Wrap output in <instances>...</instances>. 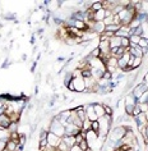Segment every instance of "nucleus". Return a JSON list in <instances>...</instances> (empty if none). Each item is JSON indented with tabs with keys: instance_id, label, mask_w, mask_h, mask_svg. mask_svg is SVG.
Returning a JSON list of instances; mask_svg holds the SVG:
<instances>
[{
	"instance_id": "2eb2a0df",
	"label": "nucleus",
	"mask_w": 148,
	"mask_h": 151,
	"mask_svg": "<svg viewBox=\"0 0 148 151\" xmlns=\"http://www.w3.org/2000/svg\"><path fill=\"white\" fill-rule=\"evenodd\" d=\"M6 145H8V141H6V138H1V139H0V151L5 150L6 149Z\"/></svg>"
},
{
	"instance_id": "9d476101",
	"label": "nucleus",
	"mask_w": 148,
	"mask_h": 151,
	"mask_svg": "<svg viewBox=\"0 0 148 151\" xmlns=\"http://www.w3.org/2000/svg\"><path fill=\"white\" fill-rule=\"evenodd\" d=\"M134 109H135V105H133V104H125V111H127V114L133 115V111H134Z\"/></svg>"
},
{
	"instance_id": "6e6552de",
	"label": "nucleus",
	"mask_w": 148,
	"mask_h": 151,
	"mask_svg": "<svg viewBox=\"0 0 148 151\" xmlns=\"http://www.w3.org/2000/svg\"><path fill=\"white\" fill-rule=\"evenodd\" d=\"M61 139H63V141L65 142L69 147H73L74 145H77V143H75V137H74V136H64Z\"/></svg>"
},
{
	"instance_id": "4468645a",
	"label": "nucleus",
	"mask_w": 148,
	"mask_h": 151,
	"mask_svg": "<svg viewBox=\"0 0 148 151\" xmlns=\"http://www.w3.org/2000/svg\"><path fill=\"white\" fill-rule=\"evenodd\" d=\"M138 46H139L140 49H146V47H148V39H143V37H140V41H139Z\"/></svg>"
},
{
	"instance_id": "f8f14e48",
	"label": "nucleus",
	"mask_w": 148,
	"mask_h": 151,
	"mask_svg": "<svg viewBox=\"0 0 148 151\" xmlns=\"http://www.w3.org/2000/svg\"><path fill=\"white\" fill-rule=\"evenodd\" d=\"M91 129L94 131V132L100 131V122H98V120H93V122H91Z\"/></svg>"
},
{
	"instance_id": "1a4fd4ad",
	"label": "nucleus",
	"mask_w": 148,
	"mask_h": 151,
	"mask_svg": "<svg viewBox=\"0 0 148 151\" xmlns=\"http://www.w3.org/2000/svg\"><path fill=\"white\" fill-rule=\"evenodd\" d=\"M101 9H104V4H102L101 1H97V3H93L89 10H92L93 13H96V12H98V10H101Z\"/></svg>"
},
{
	"instance_id": "dca6fc26",
	"label": "nucleus",
	"mask_w": 148,
	"mask_h": 151,
	"mask_svg": "<svg viewBox=\"0 0 148 151\" xmlns=\"http://www.w3.org/2000/svg\"><path fill=\"white\" fill-rule=\"evenodd\" d=\"M104 110H105V115H110V116L112 115V109L107 106V105H104Z\"/></svg>"
},
{
	"instance_id": "f257e3e1",
	"label": "nucleus",
	"mask_w": 148,
	"mask_h": 151,
	"mask_svg": "<svg viewBox=\"0 0 148 151\" xmlns=\"http://www.w3.org/2000/svg\"><path fill=\"white\" fill-rule=\"evenodd\" d=\"M50 132H52V133L56 136H59V137H64V134H65V126H64L63 123H60L59 120L55 118V120L51 123Z\"/></svg>"
},
{
	"instance_id": "f03ea898",
	"label": "nucleus",
	"mask_w": 148,
	"mask_h": 151,
	"mask_svg": "<svg viewBox=\"0 0 148 151\" xmlns=\"http://www.w3.org/2000/svg\"><path fill=\"white\" fill-rule=\"evenodd\" d=\"M69 88L73 91H84L86 90V81L82 78H73L71 83L69 85Z\"/></svg>"
},
{
	"instance_id": "0eeeda50",
	"label": "nucleus",
	"mask_w": 148,
	"mask_h": 151,
	"mask_svg": "<svg viewBox=\"0 0 148 151\" xmlns=\"http://www.w3.org/2000/svg\"><path fill=\"white\" fill-rule=\"evenodd\" d=\"M105 23L104 22H94L93 23V28H94V32H98V33H104L105 32Z\"/></svg>"
},
{
	"instance_id": "f3484780",
	"label": "nucleus",
	"mask_w": 148,
	"mask_h": 151,
	"mask_svg": "<svg viewBox=\"0 0 148 151\" xmlns=\"http://www.w3.org/2000/svg\"><path fill=\"white\" fill-rule=\"evenodd\" d=\"M69 151H83V150H82L78 145H74L73 147H70V150H69Z\"/></svg>"
},
{
	"instance_id": "20e7f679",
	"label": "nucleus",
	"mask_w": 148,
	"mask_h": 151,
	"mask_svg": "<svg viewBox=\"0 0 148 151\" xmlns=\"http://www.w3.org/2000/svg\"><path fill=\"white\" fill-rule=\"evenodd\" d=\"M146 91H148V85H146V83H143L142 82V83H139L138 86H137V87L134 88V91H133L132 93L134 95L135 99H139V97L142 96Z\"/></svg>"
},
{
	"instance_id": "423d86ee",
	"label": "nucleus",
	"mask_w": 148,
	"mask_h": 151,
	"mask_svg": "<svg viewBox=\"0 0 148 151\" xmlns=\"http://www.w3.org/2000/svg\"><path fill=\"white\" fill-rule=\"evenodd\" d=\"M86 115H87V119L91 120V122H93V120H97V115H96V111H94L93 105H91V106L86 110Z\"/></svg>"
},
{
	"instance_id": "a211bd4d",
	"label": "nucleus",
	"mask_w": 148,
	"mask_h": 151,
	"mask_svg": "<svg viewBox=\"0 0 148 151\" xmlns=\"http://www.w3.org/2000/svg\"><path fill=\"white\" fill-rule=\"evenodd\" d=\"M147 150H148V143H147Z\"/></svg>"
},
{
	"instance_id": "39448f33",
	"label": "nucleus",
	"mask_w": 148,
	"mask_h": 151,
	"mask_svg": "<svg viewBox=\"0 0 148 151\" xmlns=\"http://www.w3.org/2000/svg\"><path fill=\"white\" fill-rule=\"evenodd\" d=\"M10 124H12V119H10V116L6 114V113L0 114V127L8 128V127H10Z\"/></svg>"
},
{
	"instance_id": "ddd939ff",
	"label": "nucleus",
	"mask_w": 148,
	"mask_h": 151,
	"mask_svg": "<svg viewBox=\"0 0 148 151\" xmlns=\"http://www.w3.org/2000/svg\"><path fill=\"white\" fill-rule=\"evenodd\" d=\"M78 146L81 147V149H82L83 151H87V150L89 149V145H88V142L86 141V138L83 139V141H81V142H79V143H78Z\"/></svg>"
},
{
	"instance_id": "7ed1b4c3",
	"label": "nucleus",
	"mask_w": 148,
	"mask_h": 151,
	"mask_svg": "<svg viewBox=\"0 0 148 151\" xmlns=\"http://www.w3.org/2000/svg\"><path fill=\"white\" fill-rule=\"evenodd\" d=\"M46 139H47V145L54 146V147H58V146L60 145V142H61V138H60L59 136L54 134L52 132H49Z\"/></svg>"
},
{
	"instance_id": "9b49d317",
	"label": "nucleus",
	"mask_w": 148,
	"mask_h": 151,
	"mask_svg": "<svg viewBox=\"0 0 148 151\" xmlns=\"http://www.w3.org/2000/svg\"><path fill=\"white\" fill-rule=\"evenodd\" d=\"M147 103H148V91H146L138 99V104H147Z\"/></svg>"
}]
</instances>
